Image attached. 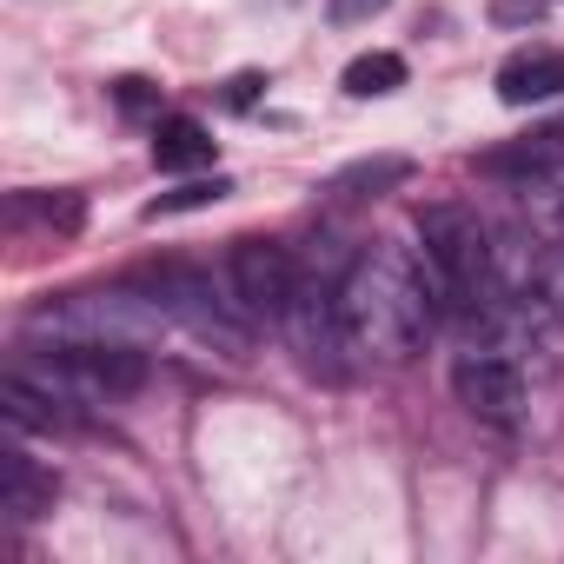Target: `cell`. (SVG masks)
<instances>
[{
	"mask_svg": "<svg viewBox=\"0 0 564 564\" xmlns=\"http://www.w3.org/2000/svg\"><path fill=\"white\" fill-rule=\"evenodd\" d=\"M226 193H239L226 173H213V180H186V186H173V193H160L153 206H147V219H166V213H199V206H219Z\"/></svg>",
	"mask_w": 564,
	"mask_h": 564,
	"instance_id": "11",
	"label": "cell"
},
{
	"mask_svg": "<svg viewBox=\"0 0 564 564\" xmlns=\"http://www.w3.org/2000/svg\"><path fill=\"white\" fill-rule=\"evenodd\" d=\"M28 206H34V213H41L54 232H80V199H74V193H54V199H28Z\"/></svg>",
	"mask_w": 564,
	"mask_h": 564,
	"instance_id": "13",
	"label": "cell"
},
{
	"mask_svg": "<svg viewBox=\"0 0 564 564\" xmlns=\"http://www.w3.org/2000/svg\"><path fill=\"white\" fill-rule=\"evenodd\" d=\"M259 87H265L259 74H239V80L226 87V100H232V107H252V100H259Z\"/></svg>",
	"mask_w": 564,
	"mask_h": 564,
	"instance_id": "15",
	"label": "cell"
},
{
	"mask_svg": "<svg viewBox=\"0 0 564 564\" xmlns=\"http://www.w3.org/2000/svg\"><path fill=\"white\" fill-rule=\"evenodd\" d=\"M564 94V54L557 47H531V54H511L498 67V100L505 107H544Z\"/></svg>",
	"mask_w": 564,
	"mask_h": 564,
	"instance_id": "6",
	"label": "cell"
},
{
	"mask_svg": "<svg viewBox=\"0 0 564 564\" xmlns=\"http://www.w3.org/2000/svg\"><path fill=\"white\" fill-rule=\"evenodd\" d=\"M452 392H458V405H465L471 419H485V425H511V419L524 412V372H518L505 352H465V359L452 366Z\"/></svg>",
	"mask_w": 564,
	"mask_h": 564,
	"instance_id": "5",
	"label": "cell"
},
{
	"mask_svg": "<svg viewBox=\"0 0 564 564\" xmlns=\"http://www.w3.org/2000/svg\"><path fill=\"white\" fill-rule=\"evenodd\" d=\"M293 286H300V265H293L286 246H272V239H239L232 246V306L246 319L279 326L293 306Z\"/></svg>",
	"mask_w": 564,
	"mask_h": 564,
	"instance_id": "4",
	"label": "cell"
},
{
	"mask_svg": "<svg viewBox=\"0 0 564 564\" xmlns=\"http://www.w3.org/2000/svg\"><path fill=\"white\" fill-rule=\"evenodd\" d=\"M405 87V61L399 54H359L352 67H346V94L352 100H386V94H399Z\"/></svg>",
	"mask_w": 564,
	"mask_h": 564,
	"instance_id": "10",
	"label": "cell"
},
{
	"mask_svg": "<svg viewBox=\"0 0 564 564\" xmlns=\"http://www.w3.org/2000/svg\"><path fill=\"white\" fill-rule=\"evenodd\" d=\"M153 300H160V313L166 319H180L186 333H199V339H213L226 359H246V313L239 306H219L213 300V279H199V272H186V265H166L160 279H153Z\"/></svg>",
	"mask_w": 564,
	"mask_h": 564,
	"instance_id": "3",
	"label": "cell"
},
{
	"mask_svg": "<svg viewBox=\"0 0 564 564\" xmlns=\"http://www.w3.org/2000/svg\"><path fill=\"white\" fill-rule=\"evenodd\" d=\"M147 100H153V94H147V80H120V107H133V113H140Z\"/></svg>",
	"mask_w": 564,
	"mask_h": 564,
	"instance_id": "16",
	"label": "cell"
},
{
	"mask_svg": "<svg viewBox=\"0 0 564 564\" xmlns=\"http://www.w3.org/2000/svg\"><path fill=\"white\" fill-rule=\"evenodd\" d=\"M386 8H392V0H333V21H339V28H366V21L386 14Z\"/></svg>",
	"mask_w": 564,
	"mask_h": 564,
	"instance_id": "14",
	"label": "cell"
},
{
	"mask_svg": "<svg viewBox=\"0 0 564 564\" xmlns=\"http://www.w3.org/2000/svg\"><path fill=\"white\" fill-rule=\"evenodd\" d=\"M213 153H219V140L199 120H186V113L153 127V166L160 173H199V166H213Z\"/></svg>",
	"mask_w": 564,
	"mask_h": 564,
	"instance_id": "8",
	"label": "cell"
},
{
	"mask_svg": "<svg viewBox=\"0 0 564 564\" xmlns=\"http://www.w3.org/2000/svg\"><path fill=\"white\" fill-rule=\"evenodd\" d=\"M419 239H425V265L438 279V300L458 313H485L498 300V265H491V239L478 226L471 206L458 199H432L419 213Z\"/></svg>",
	"mask_w": 564,
	"mask_h": 564,
	"instance_id": "2",
	"label": "cell"
},
{
	"mask_svg": "<svg viewBox=\"0 0 564 564\" xmlns=\"http://www.w3.org/2000/svg\"><path fill=\"white\" fill-rule=\"evenodd\" d=\"M557 160H564V127H544V133L518 140V147L485 153V173H544V166H557Z\"/></svg>",
	"mask_w": 564,
	"mask_h": 564,
	"instance_id": "9",
	"label": "cell"
},
{
	"mask_svg": "<svg viewBox=\"0 0 564 564\" xmlns=\"http://www.w3.org/2000/svg\"><path fill=\"white\" fill-rule=\"evenodd\" d=\"M432 326H438V279L405 246L379 239L372 252H359L339 272V333L352 352L405 366L425 352Z\"/></svg>",
	"mask_w": 564,
	"mask_h": 564,
	"instance_id": "1",
	"label": "cell"
},
{
	"mask_svg": "<svg viewBox=\"0 0 564 564\" xmlns=\"http://www.w3.org/2000/svg\"><path fill=\"white\" fill-rule=\"evenodd\" d=\"M54 505V471H41L21 445L0 452V511L8 518H41Z\"/></svg>",
	"mask_w": 564,
	"mask_h": 564,
	"instance_id": "7",
	"label": "cell"
},
{
	"mask_svg": "<svg viewBox=\"0 0 564 564\" xmlns=\"http://www.w3.org/2000/svg\"><path fill=\"white\" fill-rule=\"evenodd\" d=\"M412 180V160L405 153H386V160H359L339 173V193H386V186H405Z\"/></svg>",
	"mask_w": 564,
	"mask_h": 564,
	"instance_id": "12",
	"label": "cell"
}]
</instances>
